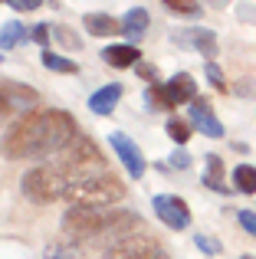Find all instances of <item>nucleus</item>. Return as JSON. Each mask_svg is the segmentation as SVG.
<instances>
[{
	"instance_id": "21",
	"label": "nucleus",
	"mask_w": 256,
	"mask_h": 259,
	"mask_svg": "<svg viewBox=\"0 0 256 259\" xmlns=\"http://www.w3.org/2000/svg\"><path fill=\"white\" fill-rule=\"evenodd\" d=\"M164 10L167 13H181V17H194V13H200V4H194V0H167Z\"/></svg>"
},
{
	"instance_id": "28",
	"label": "nucleus",
	"mask_w": 256,
	"mask_h": 259,
	"mask_svg": "<svg viewBox=\"0 0 256 259\" xmlns=\"http://www.w3.org/2000/svg\"><path fill=\"white\" fill-rule=\"evenodd\" d=\"M46 33H50V26H46V23H39V26H33V30H30V39H33V43H39V46H43L46 39H50Z\"/></svg>"
},
{
	"instance_id": "20",
	"label": "nucleus",
	"mask_w": 256,
	"mask_h": 259,
	"mask_svg": "<svg viewBox=\"0 0 256 259\" xmlns=\"http://www.w3.org/2000/svg\"><path fill=\"white\" fill-rule=\"evenodd\" d=\"M43 66H46V69H53V72H79V66L72 63V59L56 56V53H50V50L43 53Z\"/></svg>"
},
{
	"instance_id": "24",
	"label": "nucleus",
	"mask_w": 256,
	"mask_h": 259,
	"mask_svg": "<svg viewBox=\"0 0 256 259\" xmlns=\"http://www.w3.org/2000/svg\"><path fill=\"white\" fill-rule=\"evenodd\" d=\"M194 246H200L207 256H217V253H220V243H217V240H210V236H204V233L194 236Z\"/></svg>"
},
{
	"instance_id": "16",
	"label": "nucleus",
	"mask_w": 256,
	"mask_h": 259,
	"mask_svg": "<svg viewBox=\"0 0 256 259\" xmlns=\"http://www.w3.org/2000/svg\"><path fill=\"white\" fill-rule=\"evenodd\" d=\"M122 30H125L132 39L145 36V30H148V10H145V7H132V10L125 13V20H122Z\"/></svg>"
},
{
	"instance_id": "2",
	"label": "nucleus",
	"mask_w": 256,
	"mask_h": 259,
	"mask_svg": "<svg viewBox=\"0 0 256 259\" xmlns=\"http://www.w3.org/2000/svg\"><path fill=\"white\" fill-rule=\"evenodd\" d=\"M138 223L132 210H109V207H69L63 217V233L72 240H89L102 233H122Z\"/></svg>"
},
{
	"instance_id": "15",
	"label": "nucleus",
	"mask_w": 256,
	"mask_h": 259,
	"mask_svg": "<svg viewBox=\"0 0 256 259\" xmlns=\"http://www.w3.org/2000/svg\"><path fill=\"white\" fill-rule=\"evenodd\" d=\"M86 30L92 33V36H115L118 30H122V23L118 20H112L109 13H86Z\"/></svg>"
},
{
	"instance_id": "1",
	"label": "nucleus",
	"mask_w": 256,
	"mask_h": 259,
	"mask_svg": "<svg viewBox=\"0 0 256 259\" xmlns=\"http://www.w3.org/2000/svg\"><path fill=\"white\" fill-rule=\"evenodd\" d=\"M76 141V121L69 112L46 108V112H23L4 135V158H46V154H63Z\"/></svg>"
},
{
	"instance_id": "31",
	"label": "nucleus",
	"mask_w": 256,
	"mask_h": 259,
	"mask_svg": "<svg viewBox=\"0 0 256 259\" xmlns=\"http://www.w3.org/2000/svg\"><path fill=\"white\" fill-rule=\"evenodd\" d=\"M135 69H138V76H141V79H145V76H148V79H158V72H154L151 66H135Z\"/></svg>"
},
{
	"instance_id": "26",
	"label": "nucleus",
	"mask_w": 256,
	"mask_h": 259,
	"mask_svg": "<svg viewBox=\"0 0 256 259\" xmlns=\"http://www.w3.org/2000/svg\"><path fill=\"white\" fill-rule=\"evenodd\" d=\"M46 259H72V253L59 243H53V246H46Z\"/></svg>"
},
{
	"instance_id": "13",
	"label": "nucleus",
	"mask_w": 256,
	"mask_h": 259,
	"mask_svg": "<svg viewBox=\"0 0 256 259\" xmlns=\"http://www.w3.org/2000/svg\"><path fill=\"white\" fill-rule=\"evenodd\" d=\"M118 99H122V85H118V82H109V85L96 89V92L89 95V108L96 115H112V108L118 105Z\"/></svg>"
},
{
	"instance_id": "29",
	"label": "nucleus",
	"mask_w": 256,
	"mask_h": 259,
	"mask_svg": "<svg viewBox=\"0 0 256 259\" xmlns=\"http://www.w3.org/2000/svg\"><path fill=\"white\" fill-rule=\"evenodd\" d=\"M10 10H39V0H10Z\"/></svg>"
},
{
	"instance_id": "23",
	"label": "nucleus",
	"mask_w": 256,
	"mask_h": 259,
	"mask_svg": "<svg viewBox=\"0 0 256 259\" xmlns=\"http://www.w3.org/2000/svg\"><path fill=\"white\" fill-rule=\"evenodd\" d=\"M50 33H56V39L63 46H69V50H79V46H82V39H79L69 26H50Z\"/></svg>"
},
{
	"instance_id": "9",
	"label": "nucleus",
	"mask_w": 256,
	"mask_h": 259,
	"mask_svg": "<svg viewBox=\"0 0 256 259\" xmlns=\"http://www.w3.org/2000/svg\"><path fill=\"white\" fill-rule=\"evenodd\" d=\"M109 141H112V148H115L118 161L125 164V171H128V174H132V177H141V174H145V158H141L138 145H135V141L128 138L125 132H112V135H109Z\"/></svg>"
},
{
	"instance_id": "19",
	"label": "nucleus",
	"mask_w": 256,
	"mask_h": 259,
	"mask_svg": "<svg viewBox=\"0 0 256 259\" xmlns=\"http://www.w3.org/2000/svg\"><path fill=\"white\" fill-rule=\"evenodd\" d=\"M26 39V30L20 23H7L0 30V50H10V46H20Z\"/></svg>"
},
{
	"instance_id": "12",
	"label": "nucleus",
	"mask_w": 256,
	"mask_h": 259,
	"mask_svg": "<svg viewBox=\"0 0 256 259\" xmlns=\"http://www.w3.org/2000/svg\"><path fill=\"white\" fill-rule=\"evenodd\" d=\"M102 59L109 66H115V69H128V66L141 63V53H138V46H132V43H115V46H105L102 50Z\"/></svg>"
},
{
	"instance_id": "14",
	"label": "nucleus",
	"mask_w": 256,
	"mask_h": 259,
	"mask_svg": "<svg viewBox=\"0 0 256 259\" xmlns=\"http://www.w3.org/2000/svg\"><path fill=\"white\" fill-rule=\"evenodd\" d=\"M178 39L181 43H191L194 50H200L207 59L217 56V36H214V30H184V33H178Z\"/></svg>"
},
{
	"instance_id": "22",
	"label": "nucleus",
	"mask_w": 256,
	"mask_h": 259,
	"mask_svg": "<svg viewBox=\"0 0 256 259\" xmlns=\"http://www.w3.org/2000/svg\"><path fill=\"white\" fill-rule=\"evenodd\" d=\"M167 135H171L178 145H184L187 138H191V121H181V118H171L167 121Z\"/></svg>"
},
{
	"instance_id": "27",
	"label": "nucleus",
	"mask_w": 256,
	"mask_h": 259,
	"mask_svg": "<svg viewBox=\"0 0 256 259\" xmlns=\"http://www.w3.org/2000/svg\"><path fill=\"white\" fill-rule=\"evenodd\" d=\"M167 164H171V167H187V164H191V154H187L184 148H178V151L171 154V161H167Z\"/></svg>"
},
{
	"instance_id": "18",
	"label": "nucleus",
	"mask_w": 256,
	"mask_h": 259,
	"mask_svg": "<svg viewBox=\"0 0 256 259\" xmlns=\"http://www.w3.org/2000/svg\"><path fill=\"white\" fill-rule=\"evenodd\" d=\"M233 187L240 194H256V167H250V164L233 167Z\"/></svg>"
},
{
	"instance_id": "7",
	"label": "nucleus",
	"mask_w": 256,
	"mask_h": 259,
	"mask_svg": "<svg viewBox=\"0 0 256 259\" xmlns=\"http://www.w3.org/2000/svg\"><path fill=\"white\" fill-rule=\"evenodd\" d=\"M105 259H167L154 240H118L105 249Z\"/></svg>"
},
{
	"instance_id": "32",
	"label": "nucleus",
	"mask_w": 256,
	"mask_h": 259,
	"mask_svg": "<svg viewBox=\"0 0 256 259\" xmlns=\"http://www.w3.org/2000/svg\"><path fill=\"white\" fill-rule=\"evenodd\" d=\"M240 259H256V256H240Z\"/></svg>"
},
{
	"instance_id": "5",
	"label": "nucleus",
	"mask_w": 256,
	"mask_h": 259,
	"mask_svg": "<svg viewBox=\"0 0 256 259\" xmlns=\"http://www.w3.org/2000/svg\"><path fill=\"white\" fill-rule=\"evenodd\" d=\"M194 99H197V82H194L187 72L171 76V82H167V85L148 89V105H151V108H174V105H181V102L191 105Z\"/></svg>"
},
{
	"instance_id": "30",
	"label": "nucleus",
	"mask_w": 256,
	"mask_h": 259,
	"mask_svg": "<svg viewBox=\"0 0 256 259\" xmlns=\"http://www.w3.org/2000/svg\"><path fill=\"white\" fill-rule=\"evenodd\" d=\"M207 76H210V82L217 85V89H224V76H220V69L214 63H207Z\"/></svg>"
},
{
	"instance_id": "25",
	"label": "nucleus",
	"mask_w": 256,
	"mask_h": 259,
	"mask_svg": "<svg viewBox=\"0 0 256 259\" xmlns=\"http://www.w3.org/2000/svg\"><path fill=\"white\" fill-rule=\"evenodd\" d=\"M237 220H240V227H243L250 236H256V213H253V210H240Z\"/></svg>"
},
{
	"instance_id": "17",
	"label": "nucleus",
	"mask_w": 256,
	"mask_h": 259,
	"mask_svg": "<svg viewBox=\"0 0 256 259\" xmlns=\"http://www.w3.org/2000/svg\"><path fill=\"white\" fill-rule=\"evenodd\" d=\"M204 184L214 187L217 194H227V184H224V161L217 154H207V174H204Z\"/></svg>"
},
{
	"instance_id": "11",
	"label": "nucleus",
	"mask_w": 256,
	"mask_h": 259,
	"mask_svg": "<svg viewBox=\"0 0 256 259\" xmlns=\"http://www.w3.org/2000/svg\"><path fill=\"white\" fill-rule=\"evenodd\" d=\"M191 128H197V132L207 135V138H224V125L217 121L214 108L207 105L204 99H194L191 102Z\"/></svg>"
},
{
	"instance_id": "6",
	"label": "nucleus",
	"mask_w": 256,
	"mask_h": 259,
	"mask_svg": "<svg viewBox=\"0 0 256 259\" xmlns=\"http://www.w3.org/2000/svg\"><path fill=\"white\" fill-rule=\"evenodd\" d=\"M92 164L102 167V154H99V148L92 145L89 138H79L72 141L69 148H66L63 154H59V171H66L69 177H82V174H92Z\"/></svg>"
},
{
	"instance_id": "10",
	"label": "nucleus",
	"mask_w": 256,
	"mask_h": 259,
	"mask_svg": "<svg viewBox=\"0 0 256 259\" xmlns=\"http://www.w3.org/2000/svg\"><path fill=\"white\" fill-rule=\"evenodd\" d=\"M33 99H36V95H33L26 85H7L4 82L0 85V125H4L7 118H13L23 105H30Z\"/></svg>"
},
{
	"instance_id": "4",
	"label": "nucleus",
	"mask_w": 256,
	"mask_h": 259,
	"mask_svg": "<svg viewBox=\"0 0 256 259\" xmlns=\"http://www.w3.org/2000/svg\"><path fill=\"white\" fill-rule=\"evenodd\" d=\"M72 177L59 167H33L23 174V194L30 203H53L69 194Z\"/></svg>"
},
{
	"instance_id": "8",
	"label": "nucleus",
	"mask_w": 256,
	"mask_h": 259,
	"mask_svg": "<svg viewBox=\"0 0 256 259\" xmlns=\"http://www.w3.org/2000/svg\"><path fill=\"white\" fill-rule=\"evenodd\" d=\"M154 213H158V220L164 223V227L171 230H184L187 223H191V210H187V203L181 200V197H154Z\"/></svg>"
},
{
	"instance_id": "3",
	"label": "nucleus",
	"mask_w": 256,
	"mask_h": 259,
	"mask_svg": "<svg viewBox=\"0 0 256 259\" xmlns=\"http://www.w3.org/2000/svg\"><path fill=\"white\" fill-rule=\"evenodd\" d=\"M125 187L118 184V177L105 174V171H92L82 177H72L69 184V200L72 207H109V203L122 200Z\"/></svg>"
}]
</instances>
